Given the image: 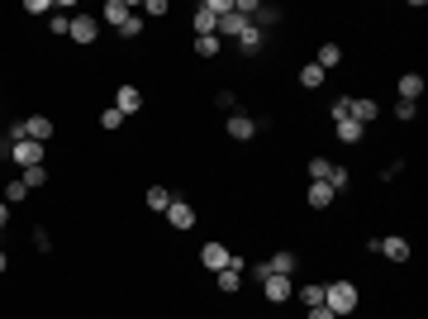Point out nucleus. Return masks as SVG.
Masks as SVG:
<instances>
[{
  "mask_svg": "<svg viewBox=\"0 0 428 319\" xmlns=\"http://www.w3.org/2000/svg\"><path fill=\"white\" fill-rule=\"evenodd\" d=\"M357 301H362V296H357V286H352V281H329V286H324V305H329L338 319L352 315V310H357Z\"/></svg>",
  "mask_w": 428,
  "mask_h": 319,
  "instance_id": "nucleus-1",
  "label": "nucleus"
},
{
  "mask_svg": "<svg viewBox=\"0 0 428 319\" xmlns=\"http://www.w3.org/2000/svg\"><path fill=\"white\" fill-rule=\"evenodd\" d=\"M167 220H172V229L190 234V229H195V205H190V200H181V195H172V205H167Z\"/></svg>",
  "mask_w": 428,
  "mask_h": 319,
  "instance_id": "nucleus-2",
  "label": "nucleus"
},
{
  "mask_svg": "<svg viewBox=\"0 0 428 319\" xmlns=\"http://www.w3.org/2000/svg\"><path fill=\"white\" fill-rule=\"evenodd\" d=\"M376 253L385 257V262H410V239H400V234H385V239H376Z\"/></svg>",
  "mask_w": 428,
  "mask_h": 319,
  "instance_id": "nucleus-3",
  "label": "nucleus"
},
{
  "mask_svg": "<svg viewBox=\"0 0 428 319\" xmlns=\"http://www.w3.org/2000/svg\"><path fill=\"white\" fill-rule=\"evenodd\" d=\"M10 158H15L19 167H43V144H33V139H19V144H10Z\"/></svg>",
  "mask_w": 428,
  "mask_h": 319,
  "instance_id": "nucleus-4",
  "label": "nucleus"
},
{
  "mask_svg": "<svg viewBox=\"0 0 428 319\" xmlns=\"http://www.w3.org/2000/svg\"><path fill=\"white\" fill-rule=\"evenodd\" d=\"M224 129H229V139H234V144H248V139H257V129H262V124H257L253 114H229V124H224Z\"/></svg>",
  "mask_w": 428,
  "mask_h": 319,
  "instance_id": "nucleus-5",
  "label": "nucleus"
},
{
  "mask_svg": "<svg viewBox=\"0 0 428 319\" xmlns=\"http://www.w3.org/2000/svg\"><path fill=\"white\" fill-rule=\"evenodd\" d=\"M19 129H24V139H33V144H48L53 139V119L48 114H29V119H19Z\"/></svg>",
  "mask_w": 428,
  "mask_h": 319,
  "instance_id": "nucleus-6",
  "label": "nucleus"
},
{
  "mask_svg": "<svg viewBox=\"0 0 428 319\" xmlns=\"http://www.w3.org/2000/svg\"><path fill=\"white\" fill-rule=\"evenodd\" d=\"M114 110L124 114V119H128V114H138L143 110V91H138V86H119V91H114Z\"/></svg>",
  "mask_w": 428,
  "mask_h": 319,
  "instance_id": "nucleus-7",
  "label": "nucleus"
},
{
  "mask_svg": "<svg viewBox=\"0 0 428 319\" xmlns=\"http://www.w3.org/2000/svg\"><path fill=\"white\" fill-rule=\"evenodd\" d=\"M67 38H77V43H95V38H100V19H95V15H77Z\"/></svg>",
  "mask_w": 428,
  "mask_h": 319,
  "instance_id": "nucleus-8",
  "label": "nucleus"
},
{
  "mask_svg": "<svg viewBox=\"0 0 428 319\" xmlns=\"http://www.w3.org/2000/svg\"><path fill=\"white\" fill-rule=\"evenodd\" d=\"M262 43H267V29H257V24H248V29L238 33V53H243V58H257Z\"/></svg>",
  "mask_w": 428,
  "mask_h": 319,
  "instance_id": "nucleus-9",
  "label": "nucleus"
},
{
  "mask_svg": "<svg viewBox=\"0 0 428 319\" xmlns=\"http://www.w3.org/2000/svg\"><path fill=\"white\" fill-rule=\"evenodd\" d=\"M295 267H300V257L290 253V248H281V253L267 257V271H276V276H295Z\"/></svg>",
  "mask_w": 428,
  "mask_h": 319,
  "instance_id": "nucleus-10",
  "label": "nucleus"
},
{
  "mask_svg": "<svg viewBox=\"0 0 428 319\" xmlns=\"http://www.w3.org/2000/svg\"><path fill=\"white\" fill-rule=\"evenodd\" d=\"M229 257H234V253H229L224 243H205V248H200V262H205L209 271H224V267H229Z\"/></svg>",
  "mask_w": 428,
  "mask_h": 319,
  "instance_id": "nucleus-11",
  "label": "nucleus"
},
{
  "mask_svg": "<svg viewBox=\"0 0 428 319\" xmlns=\"http://www.w3.org/2000/svg\"><path fill=\"white\" fill-rule=\"evenodd\" d=\"M395 91H400V100H410V105H414V100L424 96V77H419V72H405Z\"/></svg>",
  "mask_w": 428,
  "mask_h": 319,
  "instance_id": "nucleus-12",
  "label": "nucleus"
},
{
  "mask_svg": "<svg viewBox=\"0 0 428 319\" xmlns=\"http://www.w3.org/2000/svg\"><path fill=\"white\" fill-rule=\"evenodd\" d=\"M243 29H248V19H243V15H234V10H229V15L219 19V29H214V33H219L224 43H229V38H234V43H238V33H243Z\"/></svg>",
  "mask_w": 428,
  "mask_h": 319,
  "instance_id": "nucleus-13",
  "label": "nucleus"
},
{
  "mask_svg": "<svg viewBox=\"0 0 428 319\" xmlns=\"http://www.w3.org/2000/svg\"><path fill=\"white\" fill-rule=\"evenodd\" d=\"M333 195H338V191H333L329 181H309V205H314V210H329Z\"/></svg>",
  "mask_w": 428,
  "mask_h": 319,
  "instance_id": "nucleus-14",
  "label": "nucleus"
},
{
  "mask_svg": "<svg viewBox=\"0 0 428 319\" xmlns=\"http://www.w3.org/2000/svg\"><path fill=\"white\" fill-rule=\"evenodd\" d=\"M100 19L119 29V24H124V19H128V0H105V10H100Z\"/></svg>",
  "mask_w": 428,
  "mask_h": 319,
  "instance_id": "nucleus-15",
  "label": "nucleus"
},
{
  "mask_svg": "<svg viewBox=\"0 0 428 319\" xmlns=\"http://www.w3.org/2000/svg\"><path fill=\"white\" fill-rule=\"evenodd\" d=\"M214 286H219L224 296H234V291L243 286V271H238V267H224V271H214Z\"/></svg>",
  "mask_w": 428,
  "mask_h": 319,
  "instance_id": "nucleus-16",
  "label": "nucleus"
},
{
  "mask_svg": "<svg viewBox=\"0 0 428 319\" xmlns=\"http://www.w3.org/2000/svg\"><path fill=\"white\" fill-rule=\"evenodd\" d=\"M338 63H343V48H338V43H324V48H319V58H314L319 72H333Z\"/></svg>",
  "mask_w": 428,
  "mask_h": 319,
  "instance_id": "nucleus-17",
  "label": "nucleus"
},
{
  "mask_svg": "<svg viewBox=\"0 0 428 319\" xmlns=\"http://www.w3.org/2000/svg\"><path fill=\"white\" fill-rule=\"evenodd\" d=\"M333 134H338V139H343V144H362V134H366V129L357 124V119H352V114H348V119H338V129H333Z\"/></svg>",
  "mask_w": 428,
  "mask_h": 319,
  "instance_id": "nucleus-18",
  "label": "nucleus"
},
{
  "mask_svg": "<svg viewBox=\"0 0 428 319\" xmlns=\"http://www.w3.org/2000/svg\"><path fill=\"white\" fill-rule=\"evenodd\" d=\"M219 48H224L219 33H205V38H195V53H200V58H219Z\"/></svg>",
  "mask_w": 428,
  "mask_h": 319,
  "instance_id": "nucleus-19",
  "label": "nucleus"
},
{
  "mask_svg": "<svg viewBox=\"0 0 428 319\" xmlns=\"http://www.w3.org/2000/svg\"><path fill=\"white\" fill-rule=\"evenodd\" d=\"M276 19H281V5H257L253 24H257V29H267V24H276Z\"/></svg>",
  "mask_w": 428,
  "mask_h": 319,
  "instance_id": "nucleus-20",
  "label": "nucleus"
},
{
  "mask_svg": "<svg viewBox=\"0 0 428 319\" xmlns=\"http://www.w3.org/2000/svg\"><path fill=\"white\" fill-rule=\"evenodd\" d=\"M148 205L167 215V205H172V191H167V186H148Z\"/></svg>",
  "mask_w": 428,
  "mask_h": 319,
  "instance_id": "nucleus-21",
  "label": "nucleus"
},
{
  "mask_svg": "<svg viewBox=\"0 0 428 319\" xmlns=\"http://www.w3.org/2000/svg\"><path fill=\"white\" fill-rule=\"evenodd\" d=\"M324 77H329V72H319L314 63H304V67H300V86H309V91H314V86H324Z\"/></svg>",
  "mask_w": 428,
  "mask_h": 319,
  "instance_id": "nucleus-22",
  "label": "nucleus"
},
{
  "mask_svg": "<svg viewBox=\"0 0 428 319\" xmlns=\"http://www.w3.org/2000/svg\"><path fill=\"white\" fill-rule=\"evenodd\" d=\"M19 181H24L29 191H38V186L48 181V167H24V176H19Z\"/></svg>",
  "mask_w": 428,
  "mask_h": 319,
  "instance_id": "nucleus-23",
  "label": "nucleus"
},
{
  "mask_svg": "<svg viewBox=\"0 0 428 319\" xmlns=\"http://www.w3.org/2000/svg\"><path fill=\"white\" fill-rule=\"evenodd\" d=\"M329 176H333V162L329 158H314V162H309V181H329Z\"/></svg>",
  "mask_w": 428,
  "mask_h": 319,
  "instance_id": "nucleus-24",
  "label": "nucleus"
},
{
  "mask_svg": "<svg viewBox=\"0 0 428 319\" xmlns=\"http://www.w3.org/2000/svg\"><path fill=\"white\" fill-rule=\"evenodd\" d=\"M114 33H119V38H138V33H143V15H128Z\"/></svg>",
  "mask_w": 428,
  "mask_h": 319,
  "instance_id": "nucleus-25",
  "label": "nucleus"
},
{
  "mask_svg": "<svg viewBox=\"0 0 428 319\" xmlns=\"http://www.w3.org/2000/svg\"><path fill=\"white\" fill-rule=\"evenodd\" d=\"M300 301L314 310V305H324V286H300Z\"/></svg>",
  "mask_w": 428,
  "mask_h": 319,
  "instance_id": "nucleus-26",
  "label": "nucleus"
},
{
  "mask_svg": "<svg viewBox=\"0 0 428 319\" xmlns=\"http://www.w3.org/2000/svg\"><path fill=\"white\" fill-rule=\"evenodd\" d=\"M24 195H29V186H24V181H10V186H5V200H10V205H19Z\"/></svg>",
  "mask_w": 428,
  "mask_h": 319,
  "instance_id": "nucleus-27",
  "label": "nucleus"
},
{
  "mask_svg": "<svg viewBox=\"0 0 428 319\" xmlns=\"http://www.w3.org/2000/svg\"><path fill=\"white\" fill-rule=\"evenodd\" d=\"M119 124H124V114L114 110V105L110 110H100V129H119Z\"/></svg>",
  "mask_w": 428,
  "mask_h": 319,
  "instance_id": "nucleus-28",
  "label": "nucleus"
},
{
  "mask_svg": "<svg viewBox=\"0 0 428 319\" xmlns=\"http://www.w3.org/2000/svg\"><path fill=\"white\" fill-rule=\"evenodd\" d=\"M214 105H219L224 114H238V100H234V91H219V96H214Z\"/></svg>",
  "mask_w": 428,
  "mask_h": 319,
  "instance_id": "nucleus-29",
  "label": "nucleus"
},
{
  "mask_svg": "<svg viewBox=\"0 0 428 319\" xmlns=\"http://www.w3.org/2000/svg\"><path fill=\"white\" fill-rule=\"evenodd\" d=\"M348 181H352V176L343 172V167H333V176H329V186H333V191H348Z\"/></svg>",
  "mask_w": 428,
  "mask_h": 319,
  "instance_id": "nucleus-30",
  "label": "nucleus"
},
{
  "mask_svg": "<svg viewBox=\"0 0 428 319\" xmlns=\"http://www.w3.org/2000/svg\"><path fill=\"white\" fill-rule=\"evenodd\" d=\"M329 114H333V124H338V119H348V96H338V100H333Z\"/></svg>",
  "mask_w": 428,
  "mask_h": 319,
  "instance_id": "nucleus-31",
  "label": "nucleus"
},
{
  "mask_svg": "<svg viewBox=\"0 0 428 319\" xmlns=\"http://www.w3.org/2000/svg\"><path fill=\"white\" fill-rule=\"evenodd\" d=\"M48 29H53V33H72V19H67V15H53V19H48Z\"/></svg>",
  "mask_w": 428,
  "mask_h": 319,
  "instance_id": "nucleus-32",
  "label": "nucleus"
},
{
  "mask_svg": "<svg viewBox=\"0 0 428 319\" xmlns=\"http://www.w3.org/2000/svg\"><path fill=\"white\" fill-rule=\"evenodd\" d=\"M395 119H400V124H410V119H414V105H410V100H395Z\"/></svg>",
  "mask_w": 428,
  "mask_h": 319,
  "instance_id": "nucleus-33",
  "label": "nucleus"
},
{
  "mask_svg": "<svg viewBox=\"0 0 428 319\" xmlns=\"http://www.w3.org/2000/svg\"><path fill=\"white\" fill-rule=\"evenodd\" d=\"M33 248H38V253H48V248H53V239H48V229H33Z\"/></svg>",
  "mask_w": 428,
  "mask_h": 319,
  "instance_id": "nucleus-34",
  "label": "nucleus"
},
{
  "mask_svg": "<svg viewBox=\"0 0 428 319\" xmlns=\"http://www.w3.org/2000/svg\"><path fill=\"white\" fill-rule=\"evenodd\" d=\"M143 15H153V19L167 15V0H148V5H143Z\"/></svg>",
  "mask_w": 428,
  "mask_h": 319,
  "instance_id": "nucleus-35",
  "label": "nucleus"
},
{
  "mask_svg": "<svg viewBox=\"0 0 428 319\" xmlns=\"http://www.w3.org/2000/svg\"><path fill=\"white\" fill-rule=\"evenodd\" d=\"M309 319H338V315H333L329 305H314V310H309Z\"/></svg>",
  "mask_w": 428,
  "mask_h": 319,
  "instance_id": "nucleus-36",
  "label": "nucleus"
},
{
  "mask_svg": "<svg viewBox=\"0 0 428 319\" xmlns=\"http://www.w3.org/2000/svg\"><path fill=\"white\" fill-rule=\"evenodd\" d=\"M5 224H10V205H0V229H5Z\"/></svg>",
  "mask_w": 428,
  "mask_h": 319,
  "instance_id": "nucleus-37",
  "label": "nucleus"
},
{
  "mask_svg": "<svg viewBox=\"0 0 428 319\" xmlns=\"http://www.w3.org/2000/svg\"><path fill=\"white\" fill-rule=\"evenodd\" d=\"M5 271H10V257H5V253H0V276H5Z\"/></svg>",
  "mask_w": 428,
  "mask_h": 319,
  "instance_id": "nucleus-38",
  "label": "nucleus"
}]
</instances>
